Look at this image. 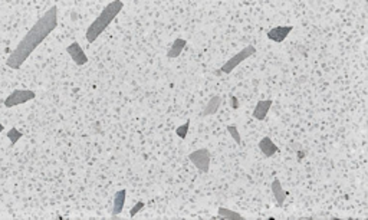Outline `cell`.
Listing matches in <instances>:
<instances>
[{
    "label": "cell",
    "instance_id": "cell-12",
    "mask_svg": "<svg viewBox=\"0 0 368 220\" xmlns=\"http://www.w3.org/2000/svg\"><path fill=\"white\" fill-rule=\"evenodd\" d=\"M185 40L182 39V37H179V39H176L174 42H173V45H171V48L168 49V52H167V56L170 58V59H174V58H179L180 55H182V52L184 51V48H185Z\"/></svg>",
    "mask_w": 368,
    "mask_h": 220
},
{
    "label": "cell",
    "instance_id": "cell-16",
    "mask_svg": "<svg viewBox=\"0 0 368 220\" xmlns=\"http://www.w3.org/2000/svg\"><path fill=\"white\" fill-rule=\"evenodd\" d=\"M188 128H190V120H187L183 126L177 127V128H176V134H177L180 138H183L184 140V138L187 137V134H188Z\"/></svg>",
    "mask_w": 368,
    "mask_h": 220
},
{
    "label": "cell",
    "instance_id": "cell-20",
    "mask_svg": "<svg viewBox=\"0 0 368 220\" xmlns=\"http://www.w3.org/2000/svg\"><path fill=\"white\" fill-rule=\"evenodd\" d=\"M304 156H305V154H304V151L298 150V160H302V158H304Z\"/></svg>",
    "mask_w": 368,
    "mask_h": 220
},
{
    "label": "cell",
    "instance_id": "cell-1",
    "mask_svg": "<svg viewBox=\"0 0 368 220\" xmlns=\"http://www.w3.org/2000/svg\"><path fill=\"white\" fill-rule=\"evenodd\" d=\"M58 26V7L52 6L45 15L37 19V22L31 28V31L25 35V37L18 43L10 56L7 58L6 65L12 69H19L23 62L32 55V52L55 31Z\"/></svg>",
    "mask_w": 368,
    "mask_h": 220
},
{
    "label": "cell",
    "instance_id": "cell-8",
    "mask_svg": "<svg viewBox=\"0 0 368 220\" xmlns=\"http://www.w3.org/2000/svg\"><path fill=\"white\" fill-rule=\"evenodd\" d=\"M294 28L289 25V26H276L274 29H271V31L268 32V37L271 39V40H274L276 43H280V42H283L286 37H288V35L291 33Z\"/></svg>",
    "mask_w": 368,
    "mask_h": 220
},
{
    "label": "cell",
    "instance_id": "cell-17",
    "mask_svg": "<svg viewBox=\"0 0 368 220\" xmlns=\"http://www.w3.org/2000/svg\"><path fill=\"white\" fill-rule=\"evenodd\" d=\"M227 131H229V134L232 135V138L236 141V144H242V137H240V134H239V131H238V127L227 126Z\"/></svg>",
    "mask_w": 368,
    "mask_h": 220
},
{
    "label": "cell",
    "instance_id": "cell-9",
    "mask_svg": "<svg viewBox=\"0 0 368 220\" xmlns=\"http://www.w3.org/2000/svg\"><path fill=\"white\" fill-rule=\"evenodd\" d=\"M259 148H260V151L263 153V156L268 158L275 156L276 153L280 151V150L276 147L275 143H274L269 137H263V138L259 141Z\"/></svg>",
    "mask_w": 368,
    "mask_h": 220
},
{
    "label": "cell",
    "instance_id": "cell-19",
    "mask_svg": "<svg viewBox=\"0 0 368 220\" xmlns=\"http://www.w3.org/2000/svg\"><path fill=\"white\" fill-rule=\"evenodd\" d=\"M232 101H233V108H238V98L232 96Z\"/></svg>",
    "mask_w": 368,
    "mask_h": 220
},
{
    "label": "cell",
    "instance_id": "cell-11",
    "mask_svg": "<svg viewBox=\"0 0 368 220\" xmlns=\"http://www.w3.org/2000/svg\"><path fill=\"white\" fill-rule=\"evenodd\" d=\"M125 200H127V190L123 189L115 193V197H114V207H112V215H114V216L121 215V212L124 210Z\"/></svg>",
    "mask_w": 368,
    "mask_h": 220
},
{
    "label": "cell",
    "instance_id": "cell-6",
    "mask_svg": "<svg viewBox=\"0 0 368 220\" xmlns=\"http://www.w3.org/2000/svg\"><path fill=\"white\" fill-rule=\"evenodd\" d=\"M66 52L69 54V56L72 58V61L76 63L78 66H82V65H87L88 63V56L85 55L84 49L81 48V45L78 42H72L68 48H66Z\"/></svg>",
    "mask_w": 368,
    "mask_h": 220
},
{
    "label": "cell",
    "instance_id": "cell-4",
    "mask_svg": "<svg viewBox=\"0 0 368 220\" xmlns=\"http://www.w3.org/2000/svg\"><path fill=\"white\" fill-rule=\"evenodd\" d=\"M35 96H36L35 91H31V90H15L4 99V107L12 108V107H16V105H22V104H25L28 101L35 99Z\"/></svg>",
    "mask_w": 368,
    "mask_h": 220
},
{
    "label": "cell",
    "instance_id": "cell-14",
    "mask_svg": "<svg viewBox=\"0 0 368 220\" xmlns=\"http://www.w3.org/2000/svg\"><path fill=\"white\" fill-rule=\"evenodd\" d=\"M217 215H219V218H223V219L243 220L242 215H239L238 212L229 210V209H226V207H219V210H217Z\"/></svg>",
    "mask_w": 368,
    "mask_h": 220
},
{
    "label": "cell",
    "instance_id": "cell-13",
    "mask_svg": "<svg viewBox=\"0 0 368 220\" xmlns=\"http://www.w3.org/2000/svg\"><path fill=\"white\" fill-rule=\"evenodd\" d=\"M221 96L220 95H215L209 102H207V105H206V108H204V111H203V115H213L216 114L217 111H219V107L221 105Z\"/></svg>",
    "mask_w": 368,
    "mask_h": 220
},
{
    "label": "cell",
    "instance_id": "cell-10",
    "mask_svg": "<svg viewBox=\"0 0 368 220\" xmlns=\"http://www.w3.org/2000/svg\"><path fill=\"white\" fill-rule=\"evenodd\" d=\"M272 193H274V197H275L276 200V206H277V207H282L283 203H285V200H286V197H288V191L283 190L282 183H280L277 179H275V180L272 182Z\"/></svg>",
    "mask_w": 368,
    "mask_h": 220
},
{
    "label": "cell",
    "instance_id": "cell-15",
    "mask_svg": "<svg viewBox=\"0 0 368 220\" xmlns=\"http://www.w3.org/2000/svg\"><path fill=\"white\" fill-rule=\"evenodd\" d=\"M22 135H23V134H22L18 128H12V129H9L7 134H6V137L10 140V144H12V146H15V144L22 138Z\"/></svg>",
    "mask_w": 368,
    "mask_h": 220
},
{
    "label": "cell",
    "instance_id": "cell-18",
    "mask_svg": "<svg viewBox=\"0 0 368 220\" xmlns=\"http://www.w3.org/2000/svg\"><path fill=\"white\" fill-rule=\"evenodd\" d=\"M143 209H144V203H143V202L135 203V204H134V207L129 210V216H131V218H134V216H135L140 210H143Z\"/></svg>",
    "mask_w": 368,
    "mask_h": 220
},
{
    "label": "cell",
    "instance_id": "cell-7",
    "mask_svg": "<svg viewBox=\"0 0 368 220\" xmlns=\"http://www.w3.org/2000/svg\"><path fill=\"white\" fill-rule=\"evenodd\" d=\"M274 101L272 99H265V101H259L253 110V118L258 120V121H263L272 107Z\"/></svg>",
    "mask_w": 368,
    "mask_h": 220
},
{
    "label": "cell",
    "instance_id": "cell-2",
    "mask_svg": "<svg viewBox=\"0 0 368 220\" xmlns=\"http://www.w3.org/2000/svg\"><path fill=\"white\" fill-rule=\"evenodd\" d=\"M123 7L124 3L121 0H114L111 3H108L104 7V10L101 12V15L90 25V28L87 31V40L95 42L99 37V35L105 31L108 28V25L115 19V16L123 10Z\"/></svg>",
    "mask_w": 368,
    "mask_h": 220
},
{
    "label": "cell",
    "instance_id": "cell-21",
    "mask_svg": "<svg viewBox=\"0 0 368 220\" xmlns=\"http://www.w3.org/2000/svg\"><path fill=\"white\" fill-rule=\"evenodd\" d=\"M3 129H4V127L0 124V134H1V131H3Z\"/></svg>",
    "mask_w": 368,
    "mask_h": 220
},
{
    "label": "cell",
    "instance_id": "cell-3",
    "mask_svg": "<svg viewBox=\"0 0 368 220\" xmlns=\"http://www.w3.org/2000/svg\"><path fill=\"white\" fill-rule=\"evenodd\" d=\"M253 54H256V48L253 46V45H249V46H246L245 49H242L239 54H236L233 58H230L227 62L224 63L223 66H221V72H224V73H230L238 65H240V63L246 61L247 58H250Z\"/></svg>",
    "mask_w": 368,
    "mask_h": 220
},
{
    "label": "cell",
    "instance_id": "cell-5",
    "mask_svg": "<svg viewBox=\"0 0 368 220\" xmlns=\"http://www.w3.org/2000/svg\"><path fill=\"white\" fill-rule=\"evenodd\" d=\"M188 158L202 173L209 171V168H210V151L207 148H200V150H196V151L190 153Z\"/></svg>",
    "mask_w": 368,
    "mask_h": 220
}]
</instances>
